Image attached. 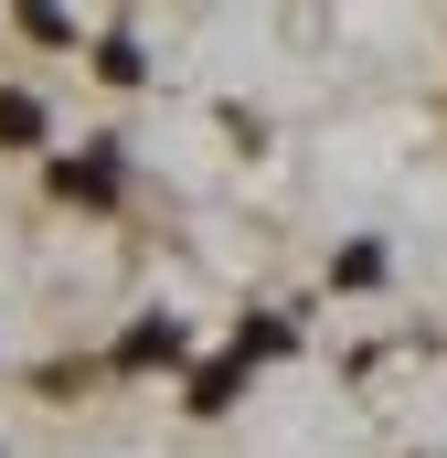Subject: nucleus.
<instances>
[{
  "label": "nucleus",
  "instance_id": "obj_1",
  "mask_svg": "<svg viewBox=\"0 0 447 458\" xmlns=\"http://www.w3.org/2000/svg\"><path fill=\"white\" fill-rule=\"evenodd\" d=\"M160 352H181V342H171V320H149V331H128V342H117V362H160Z\"/></svg>",
  "mask_w": 447,
  "mask_h": 458
},
{
  "label": "nucleus",
  "instance_id": "obj_2",
  "mask_svg": "<svg viewBox=\"0 0 447 458\" xmlns=\"http://www.w3.org/2000/svg\"><path fill=\"white\" fill-rule=\"evenodd\" d=\"M32 128H43V107H32V97H0V139H32Z\"/></svg>",
  "mask_w": 447,
  "mask_h": 458
}]
</instances>
